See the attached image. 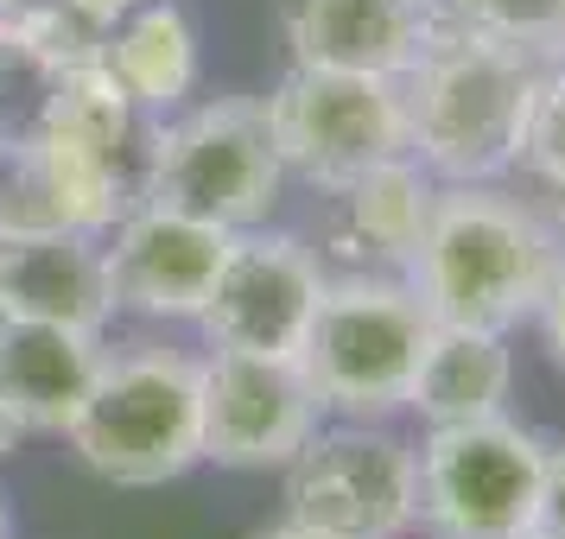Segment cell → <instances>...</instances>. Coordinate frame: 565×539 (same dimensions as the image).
Returning a JSON list of instances; mask_svg holds the SVG:
<instances>
[{"mask_svg":"<svg viewBox=\"0 0 565 539\" xmlns=\"http://www.w3.org/2000/svg\"><path fill=\"white\" fill-rule=\"evenodd\" d=\"M260 539H324V533H311V527H292V520H286V527H274V533H260Z\"/></svg>","mask_w":565,"mask_h":539,"instance_id":"obj_26","label":"cell"},{"mask_svg":"<svg viewBox=\"0 0 565 539\" xmlns=\"http://www.w3.org/2000/svg\"><path fill=\"white\" fill-rule=\"evenodd\" d=\"M108 255V285H115V311L147 317V324H198L216 267L230 255V235L179 216L159 204H134L121 223L103 229Z\"/></svg>","mask_w":565,"mask_h":539,"instance_id":"obj_12","label":"cell"},{"mask_svg":"<svg viewBox=\"0 0 565 539\" xmlns=\"http://www.w3.org/2000/svg\"><path fill=\"white\" fill-rule=\"evenodd\" d=\"M527 165L565 197V64H546L534 96V121H527Z\"/></svg>","mask_w":565,"mask_h":539,"instance_id":"obj_21","label":"cell"},{"mask_svg":"<svg viewBox=\"0 0 565 539\" xmlns=\"http://www.w3.org/2000/svg\"><path fill=\"white\" fill-rule=\"evenodd\" d=\"M0 539H7V508H0Z\"/></svg>","mask_w":565,"mask_h":539,"instance_id":"obj_29","label":"cell"},{"mask_svg":"<svg viewBox=\"0 0 565 539\" xmlns=\"http://www.w3.org/2000/svg\"><path fill=\"white\" fill-rule=\"evenodd\" d=\"M438 7L458 32L509 45L534 64H565V0H438Z\"/></svg>","mask_w":565,"mask_h":539,"instance_id":"obj_20","label":"cell"},{"mask_svg":"<svg viewBox=\"0 0 565 539\" xmlns=\"http://www.w3.org/2000/svg\"><path fill=\"white\" fill-rule=\"evenodd\" d=\"M7 20H13V0H0V26H7Z\"/></svg>","mask_w":565,"mask_h":539,"instance_id":"obj_27","label":"cell"},{"mask_svg":"<svg viewBox=\"0 0 565 539\" xmlns=\"http://www.w3.org/2000/svg\"><path fill=\"white\" fill-rule=\"evenodd\" d=\"M433 343V311L401 273H343L324 280L299 343V368L331 419H387L407 407L419 356Z\"/></svg>","mask_w":565,"mask_h":539,"instance_id":"obj_4","label":"cell"},{"mask_svg":"<svg viewBox=\"0 0 565 539\" xmlns=\"http://www.w3.org/2000/svg\"><path fill=\"white\" fill-rule=\"evenodd\" d=\"M7 317H13V311H7V299H0V331H7Z\"/></svg>","mask_w":565,"mask_h":539,"instance_id":"obj_28","label":"cell"},{"mask_svg":"<svg viewBox=\"0 0 565 539\" xmlns=\"http://www.w3.org/2000/svg\"><path fill=\"white\" fill-rule=\"evenodd\" d=\"M546 483V451L521 425H433L419 444V520L438 539H527Z\"/></svg>","mask_w":565,"mask_h":539,"instance_id":"obj_9","label":"cell"},{"mask_svg":"<svg viewBox=\"0 0 565 539\" xmlns=\"http://www.w3.org/2000/svg\"><path fill=\"white\" fill-rule=\"evenodd\" d=\"M64 444L108 488H166L204 463L198 356L172 343H121L96 362Z\"/></svg>","mask_w":565,"mask_h":539,"instance_id":"obj_3","label":"cell"},{"mask_svg":"<svg viewBox=\"0 0 565 539\" xmlns=\"http://www.w3.org/2000/svg\"><path fill=\"white\" fill-rule=\"evenodd\" d=\"M540 77L546 64L445 20L407 77H394L407 108V153L438 184H495L527 153Z\"/></svg>","mask_w":565,"mask_h":539,"instance_id":"obj_2","label":"cell"},{"mask_svg":"<svg viewBox=\"0 0 565 539\" xmlns=\"http://www.w3.org/2000/svg\"><path fill=\"white\" fill-rule=\"evenodd\" d=\"M260 108L286 159V179H306L324 197L362 179L369 165L407 153V108L394 77L292 64Z\"/></svg>","mask_w":565,"mask_h":539,"instance_id":"obj_8","label":"cell"},{"mask_svg":"<svg viewBox=\"0 0 565 539\" xmlns=\"http://www.w3.org/2000/svg\"><path fill=\"white\" fill-rule=\"evenodd\" d=\"M286 520L324 539H401L419 520V444L382 419H324L286 463Z\"/></svg>","mask_w":565,"mask_h":539,"instance_id":"obj_6","label":"cell"},{"mask_svg":"<svg viewBox=\"0 0 565 539\" xmlns=\"http://www.w3.org/2000/svg\"><path fill=\"white\" fill-rule=\"evenodd\" d=\"M103 336L39 317H7L0 331V407L20 438H64L96 381Z\"/></svg>","mask_w":565,"mask_h":539,"instance_id":"obj_15","label":"cell"},{"mask_svg":"<svg viewBox=\"0 0 565 539\" xmlns=\"http://www.w3.org/2000/svg\"><path fill=\"white\" fill-rule=\"evenodd\" d=\"M13 7H20V0H13Z\"/></svg>","mask_w":565,"mask_h":539,"instance_id":"obj_30","label":"cell"},{"mask_svg":"<svg viewBox=\"0 0 565 539\" xmlns=\"http://www.w3.org/2000/svg\"><path fill=\"white\" fill-rule=\"evenodd\" d=\"M324 260L299 235L280 229H242L230 235V255L216 267L198 331L210 349H242V356H299L311 331V311L324 299Z\"/></svg>","mask_w":565,"mask_h":539,"instance_id":"obj_11","label":"cell"},{"mask_svg":"<svg viewBox=\"0 0 565 539\" xmlns=\"http://www.w3.org/2000/svg\"><path fill=\"white\" fill-rule=\"evenodd\" d=\"M280 191H286V159L274 147V128H267L260 103L223 96V103H198L159 121L147 204L198 216L223 235H242L260 229L280 209Z\"/></svg>","mask_w":565,"mask_h":539,"instance_id":"obj_5","label":"cell"},{"mask_svg":"<svg viewBox=\"0 0 565 539\" xmlns=\"http://www.w3.org/2000/svg\"><path fill=\"white\" fill-rule=\"evenodd\" d=\"M0 299L13 317L71 324L103 336L115 317V285L96 229H39V235H0Z\"/></svg>","mask_w":565,"mask_h":539,"instance_id":"obj_14","label":"cell"},{"mask_svg":"<svg viewBox=\"0 0 565 539\" xmlns=\"http://www.w3.org/2000/svg\"><path fill=\"white\" fill-rule=\"evenodd\" d=\"M527 539H565V451H546V483H540V514Z\"/></svg>","mask_w":565,"mask_h":539,"instance_id":"obj_22","label":"cell"},{"mask_svg":"<svg viewBox=\"0 0 565 539\" xmlns=\"http://www.w3.org/2000/svg\"><path fill=\"white\" fill-rule=\"evenodd\" d=\"M39 159L52 172L64 216L77 229L103 235L121 223L134 204H147V179H153V147H159V115L134 108L103 64L71 71L52 103V121L39 128Z\"/></svg>","mask_w":565,"mask_h":539,"instance_id":"obj_7","label":"cell"},{"mask_svg":"<svg viewBox=\"0 0 565 539\" xmlns=\"http://www.w3.org/2000/svg\"><path fill=\"white\" fill-rule=\"evenodd\" d=\"M438 26H445L438 0H292L286 7L292 64H311V71L407 77Z\"/></svg>","mask_w":565,"mask_h":539,"instance_id":"obj_13","label":"cell"},{"mask_svg":"<svg viewBox=\"0 0 565 539\" xmlns=\"http://www.w3.org/2000/svg\"><path fill=\"white\" fill-rule=\"evenodd\" d=\"M540 331H546V349L553 362L565 368V248H559V267H553V285H546V299H540Z\"/></svg>","mask_w":565,"mask_h":539,"instance_id":"obj_23","label":"cell"},{"mask_svg":"<svg viewBox=\"0 0 565 539\" xmlns=\"http://www.w3.org/2000/svg\"><path fill=\"white\" fill-rule=\"evenodd\" d=\"M331 241L356 260L350 273H407L413 248L433 223L438 179L413 153H401L331 191Z\"/></svg>","mask_w":565,"mask_h":539,"instance_id":"obj_16","label":"cell"},{"mask_svg":"<svg viewBox=\"0 0 565 539\" xmlns=\"http://www.w3.org/2000/svg\"><path fill=\"white\" fill-rule=\"evenodd\" d=\"M514 387V356L502 331H463V324H433V343L419 356V375L407 387V412L433 425H470L495 419Z\"/></svg>","mask_w":565,"mask_h":539,"instance_id":"obj_18","label":"cell"},{"mask_svg":"<svg viewBox=\"0 0 565 539\" xmlns=\"http://www.w3.org/2000/svg\"><path fill=\"white\" fill-rule=\"evenodd\" d=\"M13 451H20V425L7 419V407H0V463L13 457Z\"/></svg>","mask_w":565,"mask_h":539,"instance_id":"obj_25","label":"cell"},{"mask_svg":"<svg viewBox=\"0 0 565 539\" xmlns=\"http://www.w3.org/2000/svg\"><path fill=\"white\" fill-rule=\"evenodd\" d=\"M71 7H83V13H96L103 26H115V20H121L128 7H140V0H71Z\"/></svg>","mask_w":565,"mask_h":539,"instance_id":"obj_24","label":"cell"},{"mask_svg":"<svg viewBox=\"0 0 565 539\" xmlns=\"http://www.w3.org/2000/svg\"><path fill=\"white\" fill-rule=\"evenodd\" d=\"M103 77L147 115H179L198 89V26L179 0H140L103 39Z\"/></svg>","mask_w":565,"mask_h":539,"instance_id":"obj_17","label":"cell"},{"mask_svg":"<svg viewBox=\"0 0 565 539\" xmlns=\"http://www.w3.org/2000/svg\"><path fill=\"white\" fill-rule=\"evenodd\" d=\"M198 412H204V463L216 470H286L306 438L331 419L299 356H198Z\"/></svg>","mask_w":565,"mask_h":539,"instance_id":"obj_10","label":"cell"},{"mask_svg":"<svg viewBox=\"0 0 565 539\" xmlns=\"http://www.w3.org/2000/svg\"><path fill=\"white\" fill-rule=\"evenodd\" d=\"M559 248V235L495 184H438L433 223L401 280L433 311V324L509 336L521 317L540 311Z\"/></svg>","mask_w":565,"mask_h":539,"instance_id":"obj_1","label":"cell"},{"mask_svg":"<svg viewBox=\"0 0 565 539\" xmlns=\"http://www.w3.org/2000/svg\"><path fill=\"white\" fill-rule=\"evenodd\" d=\"M64 64L32 45V32L20 20L0 26V147L39 140V128L52 121V103L64 89Z\"/></svg>","mask_w":565,"mask_h":539,"instance_id":"obj_19","label":"cell"}]
</instances>
